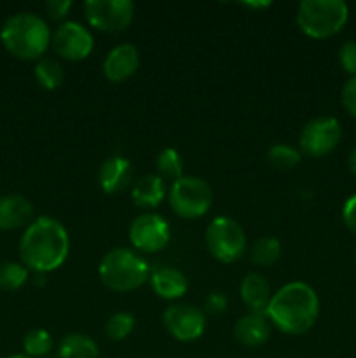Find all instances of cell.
I'll use <instances>...</instances> for the list:
<instances>
[{"label": "cell", "instance_id": "1", "mask_svg": "<svg viewBox=\"0 0 356 358\" xmlns=\"http://www.w3.org/2000/svg\"><path fill=\"white\" fill-rule=\"evenodd\" d=\"M68 252V231L54 217L42 215L24 227L20 240V257L30 271L42 275L56 271L66 261Z\"/></svg>", "mask_w": 356, "mask_h": 358}, {"label": "cell", "instance_id": "17", "mask_svg": "<svg viewBox=\"0 0 356 358\" xmlns=\"http://www.w3.org/2000/svg\"><path fill=\"white\" fill-rule=\"evenodd\" d=\"M150 285L161 299L166 301L180 299L188 289V282L184 273L177 268H168V266L150 273Z\"/></svg>", "mask_w": 356, "mask_h": 358}, {"label": "cell", "instance_id": "19", "mask_svg": "<svg viewBox=\"0 0 356 358\" xmlns=\"http://www.w3.org/2000/svg\"><path fill=\"white\" fill-rule=\"evenodd\" d=\"M239 294L243 303L250 308L253 313H264L271 303V285L267 280L258 273H248L243 278L239 287Z\"/></svg>", "mask_w": 356, "mask_h": 358}, {"label": "cell", "instance_id": "8", "mask_svg": "<svg viewBox=\"0 0 356 358\" xmlns=\"http://www.w3.org/2000/svg\"><path fill=\"white\" fill-rule=\"evenodd\" d=\"M84 14L93 28L103 34L124 31L135 17V3L129 0H87Z\"/></svg>", "mask_w": 356, "mask_h": 358}, {"label": "cell", "instance_id": "16", "mask_svg": "<svg viewBox=\"0 0 356 358\" xmlns=\"http://www.w3.org/2000/svg\"><path fill=\"white\" fill-rule=\"evenodd\" d=\"M269 336H271V325H269V318L264 313L250 311L234 325L236 341L243 346H248V348H257V346L265 345Z\"/></svg>", "mask_w": 356, "mask_h": 358}, {"label": "cell", "instance_id": "30", "mask_svg": "<svg viewBox=\"0 0 356 358\" xmlns=\"http://www.w3.org/2000/svg\"><path fill=\"white\" fill-rule=\"evenodd\" d=\"M229 306V301L227 296L222 292H212L205 301V311L209 315H220L227 310Z\"/></svg>", "mask_w": 356, "mask_h": 358}, {"label": "cell", "instance_id": "7", "mask_svg": "<svg viewBox=\"0 0 356 358\" xmlns=\"http://www.w3.org/2000/svg\"><path fill=\"white\" fill-rule=\"evenodd\" d=\"M208 252L220 262H236L246 252V234L237 220L216 217L209 222L205 234Z\"/></svg>", "mask_w": 356, "mask_h": 358}, {"label": "cell", "instance_id": "9", "mask_svg": "<svg viewBox=\"0 0 356 358\" xmlns=\"http://www.w3.org/2000/svg\"><path fill=\"white\" fill-rule=\"evenodd\" d=\"M342 138L341 122L330 115L311 119L300 131V152L309 157H325L337 149Z\"/></svg>", "mask_w": 356, "mask_h": 358}, {"label": "cell", "instance_id": "11", "mask_svg": "<svg viewBox=\"0 0 356 358\" xmlns=\"http://www.w3.org/2000/svg\"><path fill=\"white\" fill-rule=\"evenodd\" d=\"M52 49L66 62H82L93 52L94 38L86 27L77 21H65L54 30Z\"/></svg>", "mask_w": 356, "mask_h": 358}, {"label": "cell", "instance_id": "18", "mask_svg": "<svg viewBox=\"0 0 356 358\" xmlns=\"http://www.w3.org/2000/svg\"><path fill=\"white\" fill-rule=\"evenodd\" d=\"M166 198V185L159 175H143L131 185V201L142 210L157 208Z\"/></svg>", "mask_w": 356, "mask_h": 358}, {"label": "cell", "instance_id": "22", "mask_svg": "<svg viewBox=\"0 0 356 358\" xmlns=\"http://www.w3.org/2000/svg\"><path fill=\"white\" fill-rule=\"evenodd\" d=\"M156 168L157 175L161 178H168V180H178L184 177V161H181L180 152L173 147H166L161 150L156 157Z\"/></svg>", "mask_w": 356, "mask_h": 358}, {"label": "cell", "instance_id": "14", "mask_svg": "<svg viewBox=\"0 0 356 358\" xmlns=\"http://www.w3.org/2000/svg\"><path fill=\"white\" fill-rule=\"evenodd\" d=\"M98 182L105 194H117L133 182V166L126 157L112 156L103 161L98 171Z\"/></svg>", "mask_w": 356, "mask_h": 358}, {"label": "cell", "instance_id": "3", "mask_svg": "<svg viewBox=\"0 0 356 358\" xmlns=\"http://www.w3.org/2000/svg\"><path fill=\"white\" fill-rule=\"evenodd\" d=\"M51 38L52 34L47 23L34 13L13 14L0 30V41L7 52L24 62H38L51 45Z\"/></svg>", "mask_w": 356, "mask_h": 358}, {"label": "cell", "instance_id": "29", "mask_svg": "<svg viewBox=\"0 0 356 358\" xmlns=\"http://www.w3.org/2000/svg\"><path fill=\"white\" fill-rule=\"evenodd\" d=\"M341 101L346 112L349 115H353V117H356V76L349 77L344 86H342Z\"/></svg>", "mask_w": 356, "mask_h": 358}, {"label": "cell", "instance_id": "15", "mask_svg": "<svg viewBox=\"0 0 356 358\" xmlns=\"http://www.w3.org/2000/svg\"><path fill=\"white\" fill-rule=\"evenodd\" d=\"M34 217V205L23 194L0 196V229L14 231L27 227Z\"/></svg>", "mask_w": 356, "mask_h": 358}, {"label": "cell", "instance_id": "34", "mask_svg": "<svg viewBox=\"0 0 356 358\" xmlns=\"http://www.w3.org/2000/svg\"><path fill=\"white\" fill-rule=\"evenodd\" d=\"M244 7H253V9H264L271 6V2H243Z\"/></svg>", "mask_w": 356, "mask_h": 358}, {"label": "cell", "instance_id": "4", "mask_svg": "<svg viewBox=\"0 0 356 358\" xmlns=\"http://www.w3.org/2000/svg\"><path fill=\"white\" fill-rule=\"evenodd\" d=\"M98 276L108 290L124 294L140 289L150 278V268L131 248H114L101 259Z\"/></svg>", "mask_w": 356, "mask_h": 358}, {"label": "cell", "instance_id": "25", "mask_svg": "<svg viewBox=\"0 0 356 358\" xmlns=\"http://www.w3.org/2000/svg\"><path fill=\"white\" fill-rule=\"evenodd\" d=\"M300 159H302V152L297 150L295 147L285 145V143H278V145H272L267 152V161L272 168L276 170H293L295 166H299Z\"/></svg>", "mask_w": 356, "mask_h": 358}, {"label": "cell", "instance_id": "36", "mask_svg": "<svg viewBox=\"0 0 356 358\" xmlns=\"http://www.w3.org/2000/svg\"><path fill=\"white\" fill-rule=\"evenodd\" d=\"M355 261H356V254H355Z\"/></svg>", "mask_w": 356, "mask_h": 358}, {"label": "cell", "instance_id": "21", "mask_svg": "<svg viewBox=\"0 0 356 358\" xmlns=\"http://www.w3.org/2000/svg\"><path fill=\"white\" fill-rule=\"evenodd\" d=\"M34 76L38 86L44 87L45 91H54L65 80V70H63V66L56 59L40 58L35 63Z\"/></svg>", "mask_w": 356, "mask_h": 358}, {"label": "cell", "instance_id": "10", "mask_svg": "<svg viewBox=\"0 0 356 358\" xmlns=\"http://www.w3.org/2000/svg\"><path fill=\"white\" fill-rule=\"evenodd\" d=\"M171 240V229L163 215L145 212L135 217L129 226V241L143 254H157L164 250Z\"/></svg>", "mask_w": 356, "mask_h": 358}, {"label": "cell", "instance_id": "28", "mask_svg": "<svg viewBox=\"0 0 356 358\" xmlns=\"http://www.w3.org/2000/svg\"><path fill=\"white\" fill-rule=\"evenodd\" d=\"M339 63L346 73L356 76V41H348L339 49Z\"/></svg>", "mask_w": 356, "mask_h": 358}, {"label": "cell", "instance_id": "24", "mask_svg": "<svg viewBox=\"0 0 356 358\" xmlns=\"http://www.w3.org/2000/svg\"><path fill=\"white\" fill-rule=\"evenodd\" d=\"M30 269L23 262L7 261L0 264V289L7 292L20 290L28 282Z\"/></svg>", "mask_w": 356, "mask_h": 358}, {"label": "cell", "instance_id": "12", "mask_svg": "<svg viewBox=\"0 0 356 358\" xmlns=\"http://www.w3.org/2000/svg\"><path fill=\"white\" fill-rule=\"evenodd\" d=\"M168 334L180 343H192L205 334V311L191 304H171L163 315Z\"/></svg>", "mask_w": 356, "mask_h": 358}, {"label": "cell", "instance_id": "6", "mask_svg": "<svg viewBox=\"0 0 356 358\" xmlns=\"http://www.w3.org/2000/svg\"><path fill=\"white\" fill-rule=\"evenodd\" d=\"M171 210L181 219H199L213 205V191L199 177H181L173 182L168 194Z\"/></svg>", "mask_w": 356, "mask_h": 358}, {"label": "cell", "instance_id": "13", "mask_svg": "<svg viewBox=\"0 0 356 358\" xmlns=\"http://www.w3.org/2000/svg\"><path fill=\"white\" fill-rule=\"evenodd\" d=\"M140 66V52L133 44H119L103 59V76L110 83L119 84L135 76Z\"/></svg>", "mask_w": 356, "mask_h": 358}, {"label": "cell", "instance_id": "35", "mask_svg": "<svg viewBox=\"0 0 356 358\" xmlns=\"http://www.w3.org/2000/svg\"><path fill=\"white\" fill-rule=\"evenodd\" d=\"M6 358H31V357L24 355V353H16V355H9V357H6Z\"/></svg>", "mask_w": 356, "mask_h": 358}, {"label": "cell", "instance_id": "23", "mask_svg": "<svg viewBox=\"0 0 356 358\" xmlns=\"http://www.w3.org/2000/svg\"><path fill=\"white\" fill-rule=\"evenodd\" d=\"M250 255L255 264L269 268V266L276 264L279 261V257H281V243L274 236L260 238V240H257L253 243Z\"/></svg>", "mask_w": 356, "mask_h": 358}, {"label": "cell", "instance_id": "32", "mask_svg": "<svg viewBox=\"0 0 356 358\" xmlns=\"http://www.w3.org/2000/svg\"><path fill=\"white\" fill-rule=\"evenodd\" d=\"M342 220L351 233L356 234V192L346 199L342 206Z\"/></svg>", "mask_w": 356, "mask_h": 358}, {"label": "cell", "instance_id": "33", "mask_svg": "<svg viewBox=\"0 0 356 358\" xmlns=\"http://www.w3.org/2000/svg\"><path fill=\"white\" fill-rule=\"evenodd\" d=\"M348 166H349V171H351L353 175H356V147L351 150V152H349Z\"/></svg>", "mask_w": 356, "mask_h": 358}, {"label": "cell", "instance_id": "20", "mask_svg": "<svg viewBox=\"0 0 356 358\" xmlns=\"http://www.w3.org/2000/svg\"><path fill=\"white\" fill-rule=\"evenodd\" d=\"M98 345L89 336L73 332L59 343V358H98Z\"/></svg>", "mask_w": 356, "mask_h": 358}, {"label": "cell", "instance_id": "2", "mask_svg": "<svg viewBox=\"0 0 356 358\" xmlns=\"http://www.w3.org/2000/svg\"><path fill=\"white\" fill-rule=\"evenodd\" d=\"M265 317L283 334H306L320 317V297L307 283L290 282L271 297Z\"/></svg>", "mask_w": 356, "mask_h": 358}, {"label": "cell", "instance_id": "26", "mask_svg": "<svg viewBox=\"0 0 356 358\" xmlns=\"http://www.w3.org/2000/svg\"><path fill=\"white\" fill-rule=\"evenodd\" d=\"M24 355L31 358H40L49 355L52 350V338L45 329H31L23 338Z\"/></svg>", "mask_w": 356, "mask_h": 358}, {"label": "cell", "instance_id": "5", "mask_svg": "<svg viewBox=\"0 0 356 358\" xmlns=\"http://www.w3.org/2000/svg\"><path fill=\"white\" fill-rule=\"evenodd\" d=\"M297 27L311 38H330L346 27L349 7L342 0H302L297 7Z\"/></svg>", "mask_w": 356, "mask_h": 358}, {"label": "cell", "instance_id": "31", "mask_svg": "<svg viewBox=\"0 0 356 358\" xmlns=\"http://www.w3.org/2000/svg\"><path fill=\"white\" fill-rule=\"evenodd\" d=\"M70 9H72V2L70 0H49L45 3V10H47L49 17L54 21L63 20L70 13Z\"/></svg>", "mask_w": 356, "mask_h": 358}, {"label": "cell", "instance_id": "27", "mask_svg": "<svg viewBox=\"0 0 356 358\" xmlns=\"http://www.w3.org/2000/svg\"><path fill=\"white\" fill-rule=\"evenodd\" d=\"M135 325L136 320L131 313L119 311V313H114L108 318L107 325H105V332H107L112 341H122L135 331Z\"/></svg>", "mask_w": 356, "mask_h": 358}]
</instances>
